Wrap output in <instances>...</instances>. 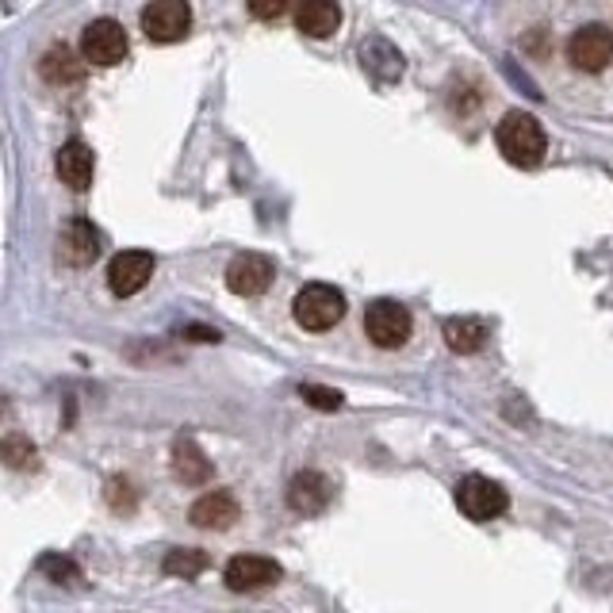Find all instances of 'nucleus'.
<instances>
[{"label":"nucleus","instance_id":"nucleus-10","mask_svg":"<svg viewBox=\"0 0 613 613\" xmlns=\"http://www.w3.org/2000/svg\"><path fill=\"white\" fill-rule=\"evenodd\" d=\"M277 277V264L264 253H242L230 261L227 269V288L235 295H261L269 288V280Z\"/></svg>","mask_w":613,"mask_h":613},{"label":"nucleus","instance_id":"nucleus-12","mask_svg":"<svg viewBox=\"0 0 613 613\" xmlns=\"http://www.w3.org/2000/svg\"><path fill=\"white\" fill-rule=\"evenodd\" d=\"M58 177H62V185H70L73 193H85V188L93 185L96 157L81 138H73V143H65L62 150H58Z\"/></svg>","mask_w":613,"mask_h":613},{"label":"nucleus","instance_id":"nucleus-14","mask_svg":"<svg viewBox=\"0 0 613 613\" xmlns=\"http://www.w3.org/2000/svg\"><path fill=\"white\" fill-rule=\"evenodd\" d=\"M101 230L93 227L89 219H73L70 227L62 230V257L70 264H93L101 257Z\"/></svg>","mask_w":613,"mask_h":613},{"label":"nucleus","instance_id":"nucleus-20","mask_svg":"<svg viewBox=\"0 0 613 613\" xmlns=\"http://www.w3.org/2000/svg\"><path fill=\"white\" fill-rule=\"evenodd\" d=\"M204 568H207V552H200V549H177L165 557V571H169V575L196 579Z\"/></svg>","mask_w":613,"mask_h":613},{"label":"nucleus","instance_id":"nucleus-2","mask_svg":"<svg viewBox=\"0 0 613 613\" xmlns=\"http://www.w3.org/2000/svg\"><path fill=\"white\" fill-rule=\"evenodd\" d=\"M295 322H300L303 330H314V334H322V330L337 326L345 314V295L337 292V288L330 284H306L300 295H295Z\"/></svg>","mask_w":613,"mask_h":613},{"label":"nucleus","instance_id":"nucleus-1","mask_svg":"<svg viewBox=\"0 0 613 613\" xmlns=\"http://www.w3.org/2000/svg\"><path fill=\"white\" fill-rule=\"evenodd\" d=\"M499 150L507 157L510 165H521V169H533V165H541L544 157V146H549V138H544V127L533 120V115L526 112H510L507 120L499 123Z\"/></svg>","mask_w":613,"mask_h":613},{"label":"nucleus","instance_id":"nucleus-9","mask_svg":"<svg viewBox=\"0 0 613 613\" xmlns=\"http://www.w3.org/2000/svg\"><path fill=\"white\" fill-rule=\"evenodd\" d=\"M280 575H284V571H280V563L269 560V557H235L227 563V571H222V583H227L230 591L246 594V591H261V586H272Z\"/></svg>","mask_w":613,"mask_h":613},{"label":"nucleus","instance_id":"nucleus-19","mask_svg":"<svg viewBox=\"0 0 613 613\" xmlns=\"http://www.w3.org/2000/svg\"><path fill=\"white\" fill-rule=\"evenodd\" d=\"M364 58V70L372 73V77H380V81H395L403 73V58L392 51L387 43H368L361 51Z\"/></svg>","mask_w":613,"mask_h":613},{"label":"nucleus","instance_id":"nucleus-5","mask_svg":"<svg viewBox=\"0 0 613 613\" xmlns=\"http://www.w3.org/2000/svg\"><path fill=\"white\" fill-rule=\"evenodd\" d=\"M143 31L150 43H180L193 31V4L188 0H150L143 8Z\"/></svg>","mask_w":613,"mask_h":613},{"label":"nucleus","instance_id":"nucleus-17","mask_svg":"<svg viewBox=\"0 0 613 613\" xmlns=\"http://www.w3.org/2000/svg\"><path fill=\"white\" fill-rule=\"evenodd\" d=\"M173 468H177V476L185 479V484H207V479H211V460L204 457L200 445H196L193 437L177 441V449H173Z\"/></svg>","mask_w":613,"mask_h":613},{"label":"nucleus","instance_id":"nucleus-4","mask_svg":"<svg viewBox=\"0 0 613 613\" xmlns=\"http://www.w3.org/2000/svg\"><path fill=\"white\" fill-rule=\"evenodd\" d=\"M457 507L471 521H495L499 513H507L510 495L487 476H464L457 484Z\"/></svg>","mask_w":613,"mask_h":613},{"label":"nucleus","instance_id":"nucleus-8","mask_svg":"<svg viewBox=\"0 0 613 613\" xmlns=\"http://www.w3.org/2000/svg\"><path fill=\"white\" fill-rule=\"evenodd\" d=\"M154 277V253L146 250H123L112 257L107 264V284H112L115 295H135L150 284Z\"/></svg>","mask_w":613,"mask_h":613},{"label":"nucleus","instance_id":"nucleus-3","mask_svg":"<svg viewBox=\"0 0 613 613\" xmlns=\"http://www.w3.org/2000/svg\"><path fill=\"white\" fill-rule=\"evenodd\" d=\"M411 326H414L411 311L395 300H376L364 311V334H368L372 345H380V350H399V345H407Z\"/></svg>","mask_w":613,"mask_h":613},{"label":"nucleus","instance_id":"nucleus-21","mask_svg":"<svg viewBox=\"0 0 613 613\" xmlns=\"http://www.w3.org/2000/svg\"><path fill=\"white\" fill-rule=\"evenodd\" d=\"M300 395L306 399V407H314V411H342V403H345L342 392H334V387H322V384H306Z\"/></svg>","mask_w":613,"mask_h":613},{"label":"nucleus","instance_id":"nucleus-6","mask_svg":"<svg viewBox=\"0 0 613 613\" xmlns=\"http://www.w3.org/2000/svg\"><path fill=\"white\" fill-rule=\"evenodd\" d=\"M131 51V39L127 31H123V23L115 20H93L85 28V35H81V54H85V62L93 65H120L123 58Z\"/></svg>","mask_w":613,"mask_h":613},{"label":"nucleus","instance_id":"nucleus-23","mask_svg":"<svg viewBox=\"0 0 613 613\" xmlns=\"http://www.w3.org/2000/svg\"><path fill=\"white\" fill-rule=\"evenodd\" d=\"M250 4V12L257 20H280V15L292 8V0H246Z\"/></svg>","mask_w":613,"mask_h":613},{"label":"nucleus","instance_id":"nucleus-18","mask_svg":"<svg viewBox=\"0 0 613 613\" xmlns=\"http://www.w3.org/2000/svg\"><path fill=\"white\" fill-rule=\"evenodd\" d=\"M445 342H449L453 353H479L487 342V326L479 319H449L445 322Z\"/></svg>","mask_w":613,"mask_h":613},{"label":"nucleus","instance_id":"nucleus-13","mask_svg":"<svg viewBox=\"0 0 613 613\" xmlns=\"http://www.w3.org/2000/svg\"><path fill=\"white\" fill-rule=\"evenodd\" d=\"M295 28L311 39H330L342 28V8H337V0H300L295 4Z\"/></svg>","mask_w":613,"mask_h":613},{"label":"nucleus","instance_id":"nucleus-16","mask_svg":"<svg viewBox=\"0 0 613 613\" xmlns=\"http://www.w3.org/2000/svg\"><path fill=\"white\" fill-rule=\"evenodd\" d=\"M39 70H43V77L51 81V85H77V81L85 77V62H77V54H73L70 46L46 51Z\"/></svg>","mask_w":613,"mask_h":613},{"label":"nucleus","instance_id":"nucleus-22","mask_svg":"<svg viewBox=\"0 0 613 613\" xmlns=\"http://www.w3.org/2000/svg\"><path fill=\"white\" fill-rule=\"evenodd\" d=\"M4 460H8V468H31V464H35V449H31V441H23V437H8Z\"/></svg>","mask_w":613,"mask_h":613},{"label":"nucleus","instance_id":"nucleus-24","mask_svg":"<svg viewBox=\"0 0 613 613\" xmlns=\"http://www.w3.org/2000/svg\"><path fill=\"white\" fill-rule=\"evenodd\" d=\"M39 568H43L46 575H54L58 583H62V579H73V575H77V568H73L70 560H58V557H43V563H39Z\"/></svg>","mask_w":613,"mask_h":613},{"label":"nucleus","instance_id":"nucleus-15","mask_svg":"<svg viewBox=\"0 0 613 613\" xmlns=\"http://www.w3.org/2000/svg\"><path fill=\"white\" fill-rule=\"evenodd\" d=\"M193 526L200 529H230L238 521V499L230 491H207L193 507Z\"/></svg>","mask_w":613,"mask_h":613},{"label":"nucleus","instance_id":"nucleus-11","mask_svg":"<svg viewBox=\"0 0 613 613\" xmlns=\"http://www.w3.org/2000/svg\"><path fill=\"white\" fill-rule=\"evenodd\" d=\"M330 499H334V487H330V479L322 471H300L288 484V502H292L295 513H306V518L326 510Z\"/></svg>","mask_w":613,"mask_h":613},{"label":"nucleus","instance_id":"nucleus-7","mask_svg":"<svg viewBox=\"0 0 613 613\" xmlns=\"http://www.w3.org/2000/svg\"><path fill=\"white\" fill-rule=\"evenodd\" d=\"M568 58L575 70L583 73H599L613 62V31L602 28V23H586L571 35L568 43Z\"/></svg>","mask_w":613,"mask_h":613}]
</instances>
